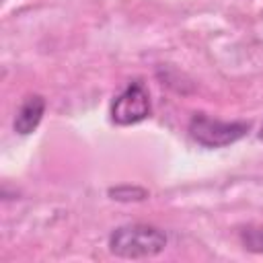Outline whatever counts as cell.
Wrapping results in <instances>:
<instances>
[{
	"instance_id": "cell-1",
	"label": "cell",
	"mask_w": 263,
	"mask_h": 263,
	"mask_svg": "<svg viewBox=\"0 0 263 263\" xmlns=\"http://www.w3.org/2000/svg\"><path fill=\"white\" fill-rule=\"evenodd\" d=\"M166 247V234L148 224H125L111 232L109 249L123 259H146L162 253Z\"/></svg>"
},
{
	"instance_id": "cell-2",
	"label": "cell",
	"mask_w": 263,
	"mask_h": 263,
	"mask_svg": "<svg viewBox=\"0 0 263 263\" xmlns=\"http://www.w3.org/2000/svg\"><path fill=\"white\" fill-rule=\"evenodd\" d=\"M247 132H249V123L245 121H220L203 113L193 115V119L189 121L191 138L205 148H222V146L234 144Z\"/></svg>"
},
{
	"instance_id": "cell-3",
	"label": "cell",
	"mask_w": 263,
	"mask_h": 263,
	"mask_svg": "<svg viewBox=\"0 0 263 263\" xmlns=\"http://www.w3.org/2000/svg\"><path fill=\"white\" fill-rule=\"evenodd\" d=\"M150 115V97L142 82H129L111 105V119L117 125H129Z\"/></svg>"
},
{
	"instance_id": "cell-4",
	"label": "cell",
	"mask_w": 263,
	"mask_h": 263,
	"mask_svg": "<svg viewBox=\"0 0 263 263\" xmlns=\"http://www.w3.org/2000/svg\"><path fill=\"white\" fill-rule=\"evenodd\" d=\"M43 111H45V99H43L41 95H29V97L23 101L21 109L16 111V117H14V132H16V134H23V136L31 134V132L39 125V121H41V117H43Z\"/></svg>"
},
{
	"instance_id": "cell-5",
	"label": "cell",
	"mask_w": 263,
	"mask_h": 263,
	"mask_svg": "<svg viewBox=\"0 0 263 263\" xmlns=\"http://www.w3.org/2000/svg\"><path fill=\"white\" fill-rule=\"evenodd\" d=\"M242 242L249 251H255V253H263V226L259 228H245L242 230Z\"/></svg>"
},
{
	"instance_id": "cell-6",
	"label": "cell",
	"mask_w": 263,
	"mask_h": 263,
	"mask_svg": "<svg viewBox=\"0 0 263 263\" xmlns=\"http://www.w3.org/2000/svg\"><path fill=\"white\" fill-rule=\"evenodd\" d=\"M109 195H113V199H119V201H140L148 195V191L140 187H117V189H111Z\"/></svg>"
},
{
	"instance_id": "cell-7",
	"label": "cell",
	"mask_w": 263,
	"mask_h": 263,
	"mask_svg": "<svg viewBox=\"0 0 263 263\" xmlns=\"http://www.w3.org/2000/svg\"><path fill=\"white\" fill-rule=\"evenodd\" d=\"M259 138H261V140H263V127H261V134H259Z\"/></svg>"
}]
</instances>
